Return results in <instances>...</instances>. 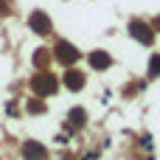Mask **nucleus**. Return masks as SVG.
I'll return each mask as SVG.
<instances>
[{
  "label": "nucleus",
  "mask_w": 160,
  "mask_h": 160,
  "mask_svg": "<svg viewBox=\"0 0 160 160\" xmlns=\"http://www.w3.org/2000/svg\"><path fill=\"white\" fill-rule=\"evenodd\" d=\"M132 34H135L138 39H143V42H149V39H152V34H149L146 28H141V22H135V25H132Z\"/></svg>",
  "instance_id": "obj_1"
},
{
  "label": "nucleus",
  "mask_w": 160,
  "mask_h": 160,
  "mask_svg": "<svg viewBox=\"0 0 160 160\" xmlns=\"http://www.w3.org/2000/svg\"><path fill=\"white\" fill-rule=\"evenodd\" d=\"M90 62L104 68V65H110V56H107V53H93V56H90Z\"/></svg>",
  "instance_id": "obj_2"
},
{
  "label": "nucleus",
  "mask_w": 160,
  "mask_h": 160,
  "mask_svg": "<svg viewBox=\"0 0 160 160\" xmlns=\"http://www.w3.org/2000/svg\"><path fill=\"white\" fill-rule=\"evenodd\" d=\"M59 48H62V51H59V56H62V59H73V56H76V51H73L70 45H59Z\"/></svg>",
  "instance_id": "obj_3"
},
{
  "label": "nucleus",
  "mask_w": 160,
  "mask_h": 160,
  "mask_svg": "<svg viewBox=\"0 0 160 160\" xmlns=\"http://www.w3.org/2000/svg\"><path fill=\"white\" fill-rule=\"evenodd\" d=\"M68 82H70V87H82V76H70Z\"/></svg>",
  "instance_id": "obj_4"
},
{
  "label": "nucleus",
  "mask_w": 160,
  "mask_h": 160,
  "mask_svg": "<svg viewBox=\"0 0 160 160\" xmlns=\"http://www.w3.org/2000/svg\"><path fill=\"white\" fill-rule=\"evenodd\" d=\"M152 68H155V73H160V56H155V59H152Z\"/></svg>",
  "instance_id": "obj_5"
}]
</instances>
